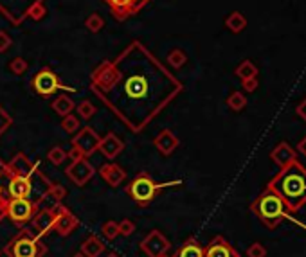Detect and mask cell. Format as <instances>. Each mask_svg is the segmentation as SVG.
<instances>
[{
  "mask_svg": "<svg viewBox=\"0 0 306 257\" xmlns=\"http://www.w3.org/2000/svg\"><path fill=\"white\" fill-rule=\"evenodd\" d=\"M101 139L97 137V133L92 128H83L81 132H78V135L74 137L72 146H76L83 155H90L99 147Z\"/></svg>",
  "mask_w": 306,
  "mask_h": 257,
  "instance_id": "8992f818",
  "label": "cell"
},
{
  "mask_svg": "<svg viewBox=\"0 0 306 257\" xmlns=\"http://www.w3.org/2000/svg\"><path fill=\"white\" fill-rule=\"evenodd\" d=\"M62 128H63V132H65V133H76L79 130V119L76 117V115L67 114L65 117H63Z\"/></svg>",
  "mask_w": 306,
  "mask_h": 257,
  "instance_id": "f1b7e54d",
  "label": "cell"
},
{
  "mask_svg": "<svg viewBox=\"0 0 306 257\" xmlns=\"http://www.w3.org/2000/svg\"><path fill=\"white\" fill-rule=\"evenodd\" d=\"M8 171L13 177H27L29 178L33 175V164L27 160L24 155H16L11 160V164L8 165Z\"/></svg>",
  "mask_w": 306,
  "mask_h": 257,
  "instance_id": "d6986e66",
  "label": "cell"
},
{
  "mask_svg": "<svg viewBox=\"0 0 306 257\" xmlns=\"http://www.w3.org/2000/svg\"><path fill=\"white\" fill-rule=\"evenodd\" d=\"M227 104H229V108H231V110L240 112V110H243V108L247 106V97H245L241 92H233L231 96H229Z\"/></svg>",
  "mask_w": 306,
  "mask_h": 257,
  "instance_id": "484cf974",
  "label": "cell"
},
{
  "mask_svg": "<svg viewBox=\"0 0 306 257\" xmlns=\"http://www.w3.org/2000/svg\"><path fill=\"white\" fill-rule=\"evenodd\" d=\"M34 228L42 235H47L54 228V214H52V210H44V212L38 214L34 218Z\"/></svg>",
  "mask_w": 306,
  "mask_h": 257,
  "instance_id": "ffe728a7",
  "label": "cell"
},
{
  "mask_svg": "<svg viewBox=\"0 0 306 257\" xmlns=\"http://www.w3.org/2000/svg\"><path fill=\"white\" fill-rule=\"evenodd\" d=\"M270 158H272L279 167H284V165H288V164H292V162L297 160V153H295V149L288 142H279L272 149Z\"/></svg>",
  "mask_w": 306,
  "mask_h": 257,
  "instance_id": "30bf717a",
  "label": "cell"
},
{
  "mask_svg": "<svg viewBox=\"0 0 306 257\" xmlns=\"http://www.w3.org/2000/svg\"><path fill=\"white\" fill-rule=\"evenodd\" d=\"M103 234L107 235L108 239H115L119 235V225L115 221H107L103 225Z\"/></svg>",
  "mask_w": 306,
  "mask_h": 257,
  "instance_id": "836d02e7",
  "label": "cell"
},
{
  "mask_svg": "<svg viewBox=\"0 0 306 257\" xmlns=\"http://www.w3.org/2000/svg\"><path fill=\"white\" fill-rule=\"evenodd\" d=\"M203 257H240V253L233 248V245L225 238L218 235L211 241V245L206 248Z\"/></svg>",
  "mask_w": 306,
  "mask_h": 257,
  "instance_id": "9c48e42d",
  "label": "cell"
},
{
  "mask_svg": "<svg viewBox=\"0 0 306 257\" xmlns=\"http://www.w3.org/2000/svg\"><path fill=\"white\" fill-rule=\"evenodd\" d=\"M0 195H2V187H0Z\"/></svg>",
  "mask_w": 306,
  "mask_h": 257,
  "instance_id": "7dc6e473",
  "label": "cell"
},
{
  "mask_svg": "<svg viewBox=\"0 0 306 257\" xmlns=\"http://www.w3.org/2000/svg\"><path fill=\"white\" fill-rule=\"evenodd\" d=\"M105 245L99 241L97 238H89L85 243L81 245V253L85 257H97L101 252H103Z\"/></svg>",
  "mask_w": 306,
  "mask_h": 257,
  "instance_id": "603a6c76",
  "label": "cell"
},
{
  "mask_svg": "<svg viewBox=\"0 0 306 257\" xmlns=\"http://www.w3.org/2000/svg\"><path fill=\"white\" fill-rule=\"evenodd\" d=\"M108 257H119V255H115V253H110V255H108Z\"/></svg>",
  "mask_w": 306,
  "mask_h": 257,
  "instance_id": "f6af8a7d",
  "label": "cell"
},
{
  "mask_svg": "<svg viewBox=\"0 0 306 257\" xmlns=\"http://www.w3.org/2000/svg\"><path fill=\"white\" fill-rule=\"evenodd\" d=\"M247 255L249 257H265L267 255V248L261 243H254L247 248Z\"/></svg>",
  "mask_w": 306,
  "mask_h": 257,
  "instance_id": "e575fe53",
  "label": "cell"
},
{
  "mask_svg": "<svg viewBox=\"0 0 306 257\" xmlns=\"http://www.w3.org/2000/svg\"><path fill=\"white\" fill-rule=\"evenodd\" d=\"M168 63H170L173 69H182V67L188 63V56H186V52L180 51V49H175V51H171L170 56H168Z\"/></svg>",
  "mask_w": 306,
  "mask_h": 257,
  "instance_id": "4316f807",
  "label": "cell"
},
{
  "mask_svg": "<svg viewBox=\"0 0 306 257\" xmlns=\"http://www.w3.org/2000/svg\"><path fill=\"white\" fill-rule=\"evenodd\" d=\"M11 38H9L8 33H4V31H0V52H6L9 47H11Z\"/></svg>",
  "mask_w": 306,
  "mask_h": 257,
  "instance_id": "74e56055",
  "label": "cell"
},
{
  "mask_svg": "<svg viewBox=\"0 0 306 257\" xmlns=\"http://www.w3.org/2000/svg\"><path fill=\"white\" fill-rule=\"evenodd\" d=\"M52 110H54L58 115H63V117H65L67 114H70V112L74 110V101L67 96H59L52 101Z\"/></svg>",
  "mask_w": 306,
  "mask_h": 257,
  "instance_id": "cb8c5ba5",
  "label": "cell"
},
{
  "mask_svg": "<svg viewBox=\"0 0 306 257\" xmlns=\"http://www.w3.org/2000/svg\"><path fill=\"white\" fill-rule=\"evenodd\" d=\"M269 187L281 196L288 212H297L306 205V167L299 160L284 165L270 180Z\"/></svg>",
  "mask_w": 306,
  "mask_h": 257,
  "instance_id": "6da1fadb",
  "label": "cell"
},
{
  "mask_svg": "<svg viewBox=\"0 0 306 257\" xmlns=\"http://www.w3.org/2000/svg\"><path fill=\"white\" fill-rule=\"evenodd\" d=\"M65 173H67V177H69L76 185H85L87 182L94 177V167H92V164H90L89 160H85V158H79V160L72 162V164L67 167Z\"/></svg>",
  "mask_w": 306,
  "mask_h": 257,
  "instance_id": "5b68a950",
  "label": "cell"
},
{
  "mask_svg": "<svg viewBox=\"0 0 306 257\" xmlns=\"http://www.w3.org/2000/svg\"><path fill=\"white\" fill-rule=\"evenodd\" d=\"M234 74H236L241 81L249 79V77H256V76H258V67H256L252 61H249V59H245V61H241L240 65L236 67Z\"/></svg>",
  "mask_w": 306,
  "mask_h": 257,
  "instance_id": "d4e9b609",
  "label": "cell"
},
{
  "mask_svg": "<svg viewBox=\"0 0 306 257\" xmlns=\"http://www.w3.org/2000/svg\"><path fill=\"white\" fill-rule=\"evenodd\" d=\"M297 149H299V153H302V155H304V157H306V137L301 140V142H299Z\"/></svg>",
  "mask_w": 306,
  "mask_h": 257,
  "instance_id": "b9f144b4",
  "label": "cell"
},
{
  "mask_svg": "<svg viewBox=\"0 0 306 257\" xmlns=\"http://www.w3.org/2000/svg\"><path fill=\"white\" fill-rule=\"evenodd\" d=\"M45 15H47V8L44 6V2H34L29 8V11H27V16H29L31 20H36V22L44 18Z\"/></svg>",
  "mask_w": 306,
  "mask_h": 257,
  "instance_id": "f546056e",
  "label": "cell"
},
{
  "mask_svg": "<svg viewBox=\"0 0 306 257\" xmlns=\"http://www.w3.org/2000/svg\"><path fill=\"white\" fill-rule=\"evenodd\" d=\"M225 26H227L229 31H233V33H241V31L247 27V18L243 16V13L240 11H233L231 15L225 18Z\"/></svg>",
  "mask_w": 306,
  "mask_h": 257,
  "instance_id": "44dd1931",
  "label": "cell"
},
{
  "mask_svg": "<svg viewBox=\"0 0 306 257\" xmlns=\"http://www.w3.org/2000/svg\"><path fill=\"white\" fill-rule=\"evenodd\" d=\"M9 69H11V72H15L16 76H22V74L27 70V61L24 58H15L11 63H9Z\"/></svg>",
  "mask_w": 306,
  "mask_h": 257,
  "instance_id": "d6a6232c",
  "label": "cell"
},
{
  "mask_svg": "<svg viewBox=\"0 0 306 257\" xmlns=\"http://www.w3.org/2000/svg\"><path fill=\"white\" fill-rule=\"evenodd\" d=\"M72 257H85L83 253H76V255H72Z\"/></svg>",
  "mask_w": 306,
  "mask_h": 257,
  "instance_id": "ee69618b",
  "label": "cell"
},
{
  "mask_svg": "<svg viewBox=\"0 0 306 257\" xmlns=\"http://www.w3.org/2000/svg\"><path fill=\"white\" fill-rule=\"evenodd\" d=\"M33 210V205H31V202H27V198H13L8 203V216L15 223H24V221L31 220Z\"/></svg>",
  "mask_w": 306,
  "mask_h": 257,
  "instance_id": "ba28073f",
  "label": "cell"
},
{
  "mask_svg": "<svg viewBox=\"0 0 306 257\" xmlns=\"http://www.w3.org/2000/svg\"><path fill=\"white\" fill-rule=\"evenodd\" d=\"M99 173H101V177H103V180L107 182L108 185H112V187H117V185L126 178V173L123 171V167H119V165H115V164L103 165Z\"/></svg>",
  "mask_w": 306,
  "mask_h": 257,
  "instance_id": "ac0fdd59",
  "label": "cell"
},
{
  "mask_svg": "<svg viewBox=\"0 0 306 257\" xmlns=\"http://www.w3.org/2000/svg\"><path fill=\"white\" fill-rule=\"evenodd\" d=\"M67 157H69L72 162H76V160H79V158H83V157H85V155H83L81 151H79L76 146H72V149L69 151V155H67Z\"/></svg>",
  "mask_w": 306,
  "mask_h": 257,
  "instance_id": "ab89813d",
  "label": "cell"
},
{
  "mask_svg": "<svg viewBox=\"0 0 306 257\" xmlns=\"http://www.w3.org/2000/svg\"><path fill=\"white\" fill-rule=\"evenodd\" d=\"M78 115L81 119H85V121H89V119H92L96 115V106L92 103H89V101H83L78 106Z\"/></svg>",
  "mask_w": 306,
  "mask_h": 257,
  "instance_id": "4dcf8cb0",
  "label": "cell"
},
{
  "mask_svg": "<svg viewBox=\"0 0 306 257\" xmlns=\"http://www.w3.org/2000/svg\"><path fill=\"white\" fill-rule=\"evenodd\" d=\"M78 225V220L72 216L67 209H59V216H54V230L59 235H67L74 230V227Z\"/></svg>",
  "mask_w": 306,
  "mask_h": 257,
  "instance_id": "7c38bea8",
  "label": "cell"
},
{
  "mask_svg": "<svg viewBox=\"0 0 306 257\" xmlns=\"http://www.w3.org/2000/svg\"><path fill=\"white\" fill-rule=\"evenodd\" d=\"M110 6L112 13L117 20H126L128 16L135 15L139 9L135 6V0H105Z\"/></svg>",
  "mask_w": 306,
  "mask_h": 257,
  "instance_id": "8fae6325",
  "label": "cell"
},
{
  "mask_svg": "<svg viewBox=\"0 0 306 257\" xmlns=\"http://www.w3.org/2000/svg\"><path fill=\"white\" fill-rule=\"evenodd\" d=\"M85 27L90 31V33H99V31L105 27V20H103V16L97 15V13H92V15H90L89 18L85 20Z\"/></svg>",
  "mask_w": 306,
  "mask_h": 257,
  "instance_id": "83f0119b",
  "label": "cell"
},
{
  "mask_svg": "<svg viewBox=\"0 0 306 257\" xmlns=\"http://www.w3.org/2000/svg\"><path fill=\"white\" fill-rule=\"evenodd\" d=\"M251 210L259 218V221L269 228H276L277 225L283 221V218L288 214L287 205H284V202L281 200V196L277 195L274 189H270L269 185H267L265 191L252 202Z\"/></svg>",
  "mask_w": 306,
  "mask_h": 257,
  "instance_id": "7a4b0ae2",
  "label": "cell"
},
{
  "mask_svg": "<svg viewBox=\"0 0 306 257\" xmlns=\"http://www.w3.org/2000/svg\"><path fill=\"white\" fill-rule=\"evenodd\" d=\"M47 158L51 160V164H54V165H59L63 160L67 158V153H65V149H62V147H52L51 151H49V155H47Z\"/></svg>",
  "mask_w": 306,
  "mask_h": 257,
  "instance_id": "1f68e13d",
  "label": "cell"
},
{
  "mask_svg": "<svg viewBox=\"0 0 306 257\" xmlns=\"http://www.w3.org/2000/svg\"><path fill=\"white\" fill-rule=\"evenodd\" d=\"M243 89H245V92H254V90L258 89V77L243 79Z\"/></svg>",
  "mask_w": 306,
  "mask_h": 257,
  "instance_id": "f35d334b",
  "label": "cell"
},
{
  "mask_svg": "<svg viewBox=\"0 0 306 257\" xmlns=\"http://www.w3.org/2000/svg\"><path fill=\"white\" fill-rule=\"evenodd\" d=\"M125 90H126V94H128V97H132V99L144 97V96H146V90H148L146 77L133 76V77H130V79H126Z\"/></svg>",
  "mask_w": 306,
  "mask_h": 257,
  "instance_id": "e0dca14e",
  "label": "cell"
},
{
  "mask_svg": "<svg viewBox=\"0 0 306 257\" xmlns=\"http://www.w3.org/2000/svg\"><path fill=\"white\" fill-rule=\"evenodd\" d=\"M123 147H125V144H123L121 139H117V137L114 135V133H108L107 137H105L103 140L99 142V147L97 149L101 151V153L105 155L107 158H115L119 153L123 151Z\"/></svg>",
  "mask_w": 306,
  "mask_h": 257,
  "instance_id": "4fadbf2b",
  "label": "cell"
},
{
  "mask_svg": "<svg viewBox=\"0 0 306 257\" xmlns=\"http://www.w3.org/2000/svg\"><path fill=\"white\" fill-rule=\"evenodd\" d=\"M31 180L27 177H11L9 182V195L11 198H27L31 195Z\"/></svg>",
  "mask_w": 306,
  "mask_h": 257,
  "instance_id": "2e32d148",
  "label": "cell"
},
{
  "mask_svg": "<svg viewBox=\"0 0 306 257\" xmlns=\"http://www.w3.org/2000/svg\"><path fill=\"white\" fill-rule=\"evenodd\" d=\"M150 0H135V6H137V9H140L142 6H146Z\"/></svg>",
  "mask_w": 306,
  "mask_h": 257,
  "instance_id": "7bdbcfd3",
  "label": "cell"
},
{
  "mask_svg": "<svg viewBox=\"0 0 306 257\" xmlns=\"http://www.w3.org/2000/svg\"><path fill=\"white\" fill-rule=\"evenodd\" d=\"M33 87L40 96H51V94H54L62 84H59L58 77H56V74L52 72L51 69H42L40 72L34 76Z\"/></svg>",
  "mask_w": 306,
  "mask_h": 257,
  "instance_id": "277c9868",
  "label": "cell"
},
{
  "mask_svg": "<svg viewBox=\"0 0 306 257\" xmlns=\"http://www.w3.org/2000/svg\"><path fill=\"white\" fill-rule=\"evenodd\" d=\"M11 122L13 121H11V117L8 115V112L0 108V135H2V133H4L9 126H11Z\"/></svg>",
  "mask_w": 306,
  "mask_h": 257,
  "instance_id": "8d00e7d4",
  "label": "cell"
},
{
  "mask_svg": "<svg viewBox=\"0 0 306 257\" xmlns=\"http://www.w3.org/2000/svg\"><path fill=\"white\" fill-rule=\"evenodd\" d=\"M177 257H203V248L198 245L196 239H188L180 250H178Z\"/></svg>",
  "mask_w": 306,
  "mask_h": 257,
  "instance_id": "7402d4cb",
  "label": "cell"
},
{
  "mask_svg": "<svg viewBox=\"0 0 306 257\" xmlns=\"http://www.w3.org/2000/svg\"><path fill=\"white\" fill-rule=\"evenodd\" d=\"M159 257H168V255H164V253H162V255H159Z\"/></svg>",
  "mask_w": 306,
  "mask_h": 257,
  "instance_id": "bcb514c9",
  "label": "cell"
},
{
  "mask_svg": "<svg viewBox=\"0 0 306 257\" xmlns=\"http://www.w3.org/2000/svg\"><path fill=\"white\" fill-rule=\"evenodd\" d=\"M168 248H170V241H168V239L157 230L151 232V234L142 241V245H140V250L146 252L150 257L162 255L164 252H168Z\"/></svg>",
  "mask_w": 306,
  "mask_h": 257,
  "instance_id": "52a82bcc",
  "label": "cell"
},
{
  "mask_svg": "<svg viewBox=\"0 0 306 257\" xmlns=\"http://www.w3.org/2000/svg\"><path fill=\"white\" fill-rule=\"evenodd\" d=\"M295 112H297V115H299V117H301L302 121L306 122V97L301 101V103L297 104V110H295Z\"/></svg>",
  "mask_w": 306,
  "mask_h": 257,
  "instance_id": "60d3db41",
  "label": "cell"
},
{
  "mask_svg": "<svg viewBox=\"0 0 306 257\" xmlns=\"http://www.w3.org/2000/svg\"><path fill=\"white\" fill-rule=\"evenodd\" d=\"M159 189L160 185H157L148 175H139V177L128 185L126 192H128L139 205H148V203L153 200V196H155V192L159 191Z\"/></svg>",
  "mask_w": 306,
  "mask_h": 257,
  "instance_id": "3957f363",
  "label": "cell"
},
{
  "mask_svg": "<svg viewBox=\"0 0 306 257\" xmlns=\"http://www.w3.org/2000/svg\"><path fill=\"white\" fill-rule=\"evenodd\" d=\"M155 147L162 155H171L178 147V139L170 130H164V132H160L159 135L155 137Z\"/></svg>",
  "mask_w": 306,
  "mask_h": 257,
  "instance_id": "9a60e30c",
  "label": "cell"
},
{
  "mask_svg": "<svg viewBox=\"0 0 306 257\" xmlns=\"http://www.w3.org/2000/svg\"><path fill=\"white\" fill-rule=\"evenodd\" d=\"M13 257H38V245L34 239L22 238L13 243Z\"/></svg>",
  "mask_w": 306,
  "mask_h": 257,
  "instance_id": "5bb4252c",
  "label": "cell"
},
{
  "mask_svg": "<svg viewBox=\"0 0 306 257\" xmlns=\"http://www.w3.org/2000/svg\"><path fill=\"white\" fill-rule=\"evenodd\" d=\"M133 230H135V223H132L130 220H123L121 223H119V234L132 235Z\"/></svg>",
  "mask_w": 306,
  "mask_h": 257,
  "instance_id": "d590c367",
  "label": "cell"
}]
</instances>
